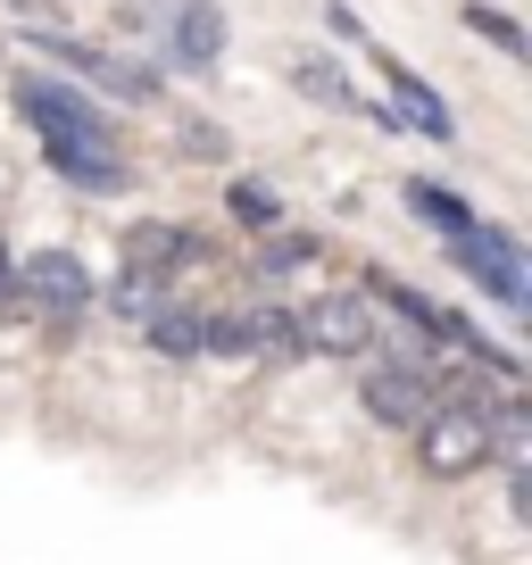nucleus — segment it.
<instances>
[{"label":"nucleus","mask_w":532,"mask_h":565,"mask_svg":"<svg viewBox=\"0 0 532 565\" xmlns=\"http://www.w3.org/2000/svg\"><path fill=\"white\" fill-rule=\"evenodd\" d=\"M92 300V275L75 249H34V258H18V282L0 291V317L18 324H75Z\"/></svg>","instance_id":"1"},{"label":"nucleus","mask_w":532,"mask_h":565,"mask_svg":"<svg viewBox=\"0 0 532 565\" xmlns=\"http://www.w3.org/2000/svg\"><path fill=\"white\" fill-rule=\"evenodd\" d=\"M18 117L34 125L42 141H58V150H117L108 117L75 84H58V75H25V84H18Z\"/></svg>","instance_id":"2"},{"label":"nucleus","mask_w":532,"mask_h":565,"mask_svg":"<svg viewBox=\"0 0 532 565\" xmlns=\"http://www.w3.org/2000/svg\"><path fill=\"white\" fill-rule=\"evenodd\" d=\"M449 258L466 266V282L475 291H491L499 308H532V275H524V242L515 233H499V225H466V233H449Z\"/></svg>","instance_id":"3"},{"label":"nucleus","mask_w":532,"mask_h":565,"mask_svg":"<svg viewBox=\"0 0 532 565\" xmlns=\"http://www.w3.org/2000/svg\"><path fill=\"white\" fill-rule=\"evenodd\" d=\"M291 350H308V358H366L374 350V300L324 291V300L291 308Z\"/></svg>","instance_id":"4"},{"label":"nucleus","mask_w":532,"mask_h":565,"mask_svg":"<svg viewBox=\"0 0 532 565\" xmlns=\"http://www.w3.org/2000/svg\"><path fill=\"white\" fill-rule=\"evenodd\" d=\"M416 466H425L433 482H466L491 466V441H482V416H466V407H433L425 424H416Z\"/></svg>","instance_id":"5"},{"label":"nucleus","mask_w":532,"mask_h":565,"mask_svg":"<svg viewBox=\"0 0 532 565\" xmlns=\"http://www.w3.org/2000/svg\"><path fill=\"white\" fill-rule=\"evenodd\" d=\"M358 399H366L374 424H391V433H416V424L433 416V374L416 366V358H374L366 383H358Z\"/></svg>","instance_id":"6"},{"label":"nucleus","mask_w":532,"mask_h":565,"mask_svg":"<svg viewBox=\"0 0 532 565\" xmlns=\"http://www.w3.org/2000/svg\"><path fill=\"white\" fill-rule=\"evenodd\" d=\"M374 67H383V92H391V125L400 134H425V141H458V117H449V100L425 84V75L408 67V58L374 51Z\"/></svg>","instance_id":"7"},{"label":"nucleus","mask_w":532,"mask_h":565,"mask_svg":"<svg viewBox=\"0 0 532 565\" xmlns=\"http://www.w3.org/2000/svg\"><path fill=\"white\" fill-rule=\"evenodd\" d=\"M42 51L67 58L75 75H92L117 100H159V67H142V58H125V51H92V42H67V34H42Z\"/></svg>","instance_id":"8"},{"label":"nucleus","mask_w":532,"mask_h":565,"mask_svg":"<svg viewBox=\"0 0 532 565\" xmlns=\"http://www.w3.org/2000/svg\"><path fill=\"white\" fill-rule=\"evenodd\" d=\"M225 42H233V25L216 0H167V58L175 67H216Z\"/></svg>","instance_id":"9"},{"label":"nucleus","mask_w":532,"mask_h":565,"mask_svg":"<svg viewBox=\"0 0 532 565\" xmlns=\"http://www.w3.org/2000/svg\"><path fill=\"white\" fill-rule=\"evenodd\" d=\"M125 266L134 275H183V266H209V242L200 233H183V225H159V216H142V225L125 233Z\"/></svg>","instance_id":"10"},{"label":"nucleus","mask_w":532,"mask_h":565,"mask_svg":"<svg viewBox=\"0 0 532 565\" xmlns=\"http://www.w3.org/2000/svg\"><path fill=\"white\" fill-rule=\"evenodd\" d=\"M42 159H51V175L75 183V192H125V159L117 150H58V141H42Z\"/></svg>","instance_id":"11"},{"label":"nucleus","mask_w":532,"mask_h":565,"mask_svg":"<svg viewBox=\"0 0 532 565\" xmlns=\"http://www.w3.org/2000/svg\"><path fill=\"white\" fill-rule=\"evenodd\" d=\"M400 200H408V216H425L433 233H466V225H475V200L449 192V183H433V175H408Z\"/></svg>","instance_id":"12"},{"label":"nucleus","mask_w":532,"mask_h":565,"mask_svg":"<svg viewBox=\"0 0 532 565\" xmlns=\"http://www.w3.org/2000/svg\"><path fill=\"white\" fill-rule=\"evenodd\" d=\"M142 333H150L159 358H200L209 350V308H150Z\"/></svg>","instance_id":"13"},{"label":"nucleus","mask_w":532,"mask_h":565,"mask_svg":"<svg viewBox=\"0 0 532 565\" xmlns=\"http://www.w3.org/2000/svg\"><path fill=\"white\" fill-rule=\"evenodd\" d=\"M458 18H466V34H482V42H491L499 58H515V67L532 58V34H524L515 18H508V9H491V0H458Z\"/></svg>","instance_id":"14"},{"label":"nucleus","mask_w":532,"mask_h":565,"mask_svg":"<svg viewBox=\"0 0 532 565\" xmlns=\"http://www.w3.org/2000/svg\"><path fill=\"white\" fill-rule=\"evenodd\" d=\"M225 209H233V225H249V233H275V225H284V200H275V183H266V175H233Z\"/></svg>","instance_id":"15"},{"label":"nucleus","mask_w":532,"mask_h":565,"mask_svg":"<svg viewBox=\"0 0 532 565\" xmlns=\"http://www.w3.org/2000/svg\"><path fill=\"white\" fill-rule=\"evenodd\" d=\"M291 92H308L317 108H350V84H341V67L324 51H300L291 58Z\"/></svg>","instance_id":"16"},{"label":"nucleus","mask_w":532,"mask_h":565,"mask_svg":"<svg viewBox=\"0 0 532 565\" xmlns=\"http://www.w3.org/2000/svg\"><path fill=\"white\" fill-rule=\"evenodd\" d=\"M300 266H317V233H258V275H300Z\"/></svg>","instance_id":"17"},{"label":"nucleus","mask_w":532,"mask_h":565,"mask_svg":"<svg viewBox=\"0 0 532 565\" xmlns=\"http://www.w3.org/2000/svg\"><path fill=\"white\" fill-rule=\"evenodd\" d=\"M108 308L142 324L150 308H167V282H159V275H134V266H117V282H108Z\"/></svg>","instance_id":"18"},{"label":"nucleus","mask_w":532,"mask_h":565,"mask_svg":"<svg viewBox=\"0 0 532 565\" xmlns=\"http://www.w3.org/2000/svg\"><path fill=\"white\" fill-rule=\"evenodd\" d=\"M183 150H192V159H225V125L192 117V125H183Z\"/></svg>","instance_id":"19"},{"label":"nucleus","mask_w":532,"mask_h":565,"mask_svg":"<svg viewBox=\"0 0 532 565\" xmlns=\"http://www.w3.org/2000/svg\"><path fill=\"white\" fill-rule=\"evenodd\" d=\"M324 34H333V42H366V25H358L341 0H324Z\"/></svg>","instance_id":"20"},{"label":"nucleus","mask_w":532,"mask_h":565,"mask_svg":"<svg viewBox=\"0 0 532 565\" xmlns=\"http://www.w3.org/2000/svg\"><path fill=\"white\" fill-rule=\"evenodd\" d=\"M9 282H18V249L0 242V291H9Z\"/></svg>","instance_id":"21"}]
</instances>
